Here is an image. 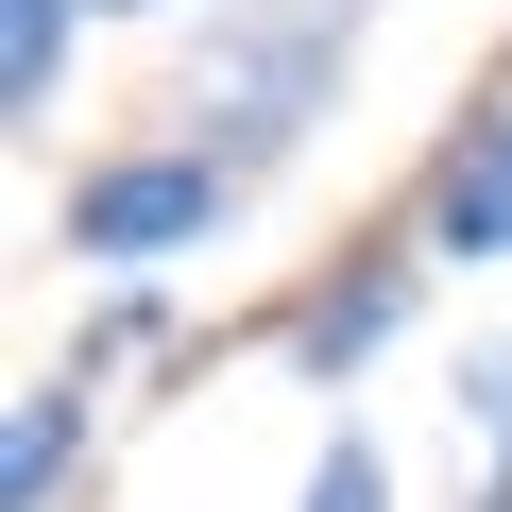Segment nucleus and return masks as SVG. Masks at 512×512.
<instances>
[{"label": "nucleus", "mask_w": 512, "mask_h": 512, "mask_svg": "<svg viewBox=\"0 0 512 512\" xmlns=\"http://www.w3.org/2000/svg\"><path fill=\"white\" fill-rule=\"evenodd\" d=\"M342 69H359V0H222L188 35V69H171V137H205L256 188V171H291L325 137Z\"/></svg>", "instance_id": "obj_1"}, {"label": "nucleus", "mask_w": 512, "mask_h": 512, "mask_svg": "<svg viewBox=\"0 0 512 512\" xmlns=\"http://www.w3.org/2000/svg\"><path fill=\"white\" fill-rule=\"evenodd\" d=\"M222 222H239V171H222L205 137H120V154H86L69 205H52V239L86 256V274H171V256H205Z\"/></svg>", "instance_id": "obj_2"}, {"label": "nucleus", "mask_w": 512, "mask_h": 512, "mask_svg": "<svg viewBox=\"0 0 512 512\" xmlns=\"http://www.w3.org/2000/svg\"><path fill=\"white\" fill-rule=\"evenodd\" d=\"M410 308H427V222H393V239H342L325 274H308V291L274 308V359L342 393V376H359V359H376V342H393Z\"/></svg>", "instance_id": "obj_3"}, {"label": "nucleus", "mask_w": 512, "mask_h": 512, "mask_svg": "<svg viewBox=\"0 0 512 512\" xmlns=\"http://www.w3.org/2000/svg\"><path fill=\"white\" fill-rule=\"evenodd\" d=\"M427 256H512V86L495 103H461L444 120V154H427Z\"/></svg>", "instance_id": "obj_4"}, {"label": "nucleus", "mask_w": 512, "mask_h": 512, "mask_svg": "<svg viewBox=\"0 0 512 512\" xmlns=\"http://www.w3.org/2000/svg\"><path fill=\"white\" fill-rule=\"evenodd\" d=\"M86 427H103V359H52V376H18V410H0V512H69V478H86Z\"/></svg>", "instance_id": "obj_5"}, {"label": "nucleus", "mask_w": 512, "mask_h": 512, "mask_svg": "<svg viewBox=\"0 0 512 512\" xmlns=\"http://www.w3.org/2000/svg\"><path fill=\"white\" fill-rule=\"evenodd\" d=\"M69 35H86V0H0V120L18 137H52L69 103Z\"/></svg>", "instance_id": "obj_6"}, {"label": "nucleus", "mask_w": 512, "mask_h": 512, "mask_svg": "<svg viewBox=\"0 0 512 512\" xmlns=\"http://www.w3.org/2000/svg\"><path fill=\"white\" fill-rule=\"evenodd\" d=\"M291 512H393V461H376V427H325V461H308V495Z\"/></svg>", "instance_id": "obj_7"}, {"label": "nucleus", "mask_w": 512, "mask_h": 512, "mask_svg": "<svg viewBox=\"0 0 512 512\" xmlns=\"http://www.w3.org/2000/svg\"><path fill=\"white\" fill-rule=\"evenodd\" d=\"M461 444H478V478H512V342L461 359Z\"/></svg>", "instance_id": "obj_8"}, {"label": "nucleus", "mask_w": 512, "mask_h": 512, "mask_svg": "<svg viewBox=\"0 0 512 512\" xmlns=\"http://www.w3.org/2000/svg\"><path fill=\"white\" fill-rule=\"evenodd\" d=\"M478 512H512V478H478Z\"/></svg>", "instance_id": "obj_9"}, {"label": "nucleus", "mask_w": 512, "mask_h": 512, "mask_svg": "<svg viewBox=\"0 0 512 512\" xmlns=\"http://www.w3.org/2000/svg\"><path fill=\"white\" fill-rule=\"evenodd\" d=\"M120 18H154V0H120Z\"/></svg>", "instance_id": "obj_10"}]
</instances>
